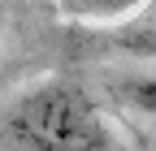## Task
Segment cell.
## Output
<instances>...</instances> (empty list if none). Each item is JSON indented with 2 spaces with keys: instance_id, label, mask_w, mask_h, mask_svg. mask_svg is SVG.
I'll return each mask as SVG.
<instances>
[{
  "instance_id": "1",
  "label": "cell",
  "mask_w": 156,
  "mask_h": 151,
  "mask_svg": "<svg viewBox=\"0 0 156 151\" xmlns=\"http://www.w3.org/2000/svg\"><path fill=\"white\" fill-rule=\"evenodd\" d=\"M9 138L22 151H113V129L74 82H44L9 112Z\"/></svg>"
},
{
  "instance_id": "2",
  "label": "cell",
  "mask_w": 156,
  "mask_h": 151,
  "mask_svg": "<svg viewBox=\"0 0 156 151\" xmlns=\"http://www.w3.org/2000/svg\"><path fill=\"white\" fill-rule=\"evenodd\" d=\"M143 5L147 0H56L69 22H122V17L130 22Z\"/></svg>"
},
{
  "instance_id": "4",
  "label": "cell",
  "mask_w": 156,
  "mask_h": 151,
  "mask_svg": "<svg viewBox=\"0 0 156 151\" xmlns=\"http://www.w3.org/2000/svg\"><path fill=\"white\" fill-rule=\"evenodd\" d=\"M122 95H126V104H134L139 112L156 117V73H152V78H130V82H122Z\"/></svg>"
},
{
  "instance_id": "3",
  "label": "cell",
  "mask_w": 156,
  "mask_h": 151,
  "mask_svg": "<svg viewBox=\"0 0 156 151\" xmlns=\"http://www.w3.org/2000/svg\"><path fill=\"white\" fill-rule=\"evenodd\" d=\"M117 43H122V48H130V52L156 56V9H147V13H134L130 22L117 30Z\"/></svg>"
}]
</instances>
